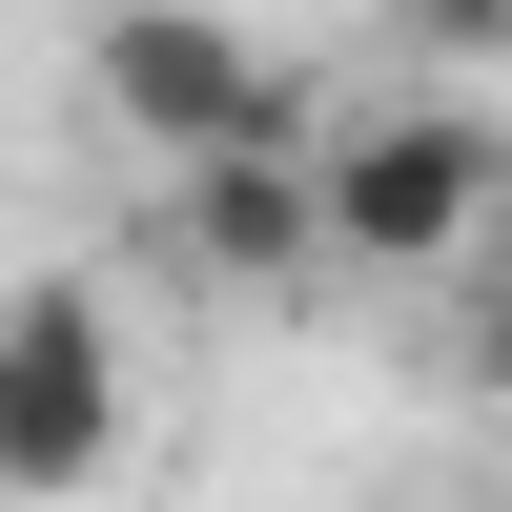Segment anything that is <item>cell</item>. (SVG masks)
Returning <instances> with one entry per match:
<instances>
[{
    "instance_id": "obj_6",
    "label": "cell",
    "mask_w": 512,
    "mask_h": 512,
    "mask_svg": "<svg viewBox=\"0 0 512 512\" xmlns=\"http://www.w3.org/2000/svg\"><path fill=\"white\" fill-rule=\"evenodd\" d=\"M410 41H451V62H512V0H390Z\"/></svg>"
},
{
    "instance_id": "obj_2",
    "label": "cell",
    "mask_w": 512,
    "mask_h": 512,
    "mask_svg": "<svg viewBox=\"0 0 512 512\" xmlns=\"http://www.w3.org/2000/svg\"><path fill=\"white\" fill-rule=\"evenodd\" d=\"M492 185H512V144H492V123H451V103L308 123V246H328V267H369V287H451V267L492 246Z\"/></svg>"
},
{
    "instance_id": "obj_5",
    "label": "cell",
    "mask_w": 512,
    "mask_h": 512,
    "mask_svg": "<svg viewBox=\"0 0 512 512\" xmlns=\"http://www.w3.org/2000/svg\"><path fill=\"white\" fill-rule=\"evenodd\" d=\"M451 369L512 410V246H472V287H451Z\"/></svg>"
},
{
    "instance_id": "obj_1",
    "label": "cell",
    "mask_w": 512,
    "mask_h": 512,
    "mask_svg": "<svg viewBox=\"0 0 512 512\" xmlns=\"http://www.w3.org/2000/svg\"><path fill=\"white\" fill-rule=\"evenodd\" d=\"M82 103L123 123V144L185 185V164H308V62L287 41H246L226 0H103V41H82Z\"/></svg>"
},
{
    "instance_id": "obj_3",
    "label": "cell",
    "mask_w": 512,
    "mask_h": 512,
    "mask_svg": "<svg viewBox=\"0 0 512 512\" xmlns=\"http://www.w3.org/2000/svg\"><path fill=\"white\" fill-rule=\"evenodd\" d=\"M123 431H144V390H123L103 287H82V267L0 287V492H21V512H82L123 472Z\"/></svg>"
},
{
    "instance_id": "obj_4",
    "label": "cell",
    "mask_w": 512,
    "mask_h": 512,
    "mask_svg": "<svg viewBox=\"0 0 512 512\" xmlns=\"http://www.w3.org/2000/svg\"><path fill=\"white\" fill-rule=\"evenodd\" d=\"M185 267L205 287H328V246H308V164H185Z\"/></svg>"
}]
</instances>
